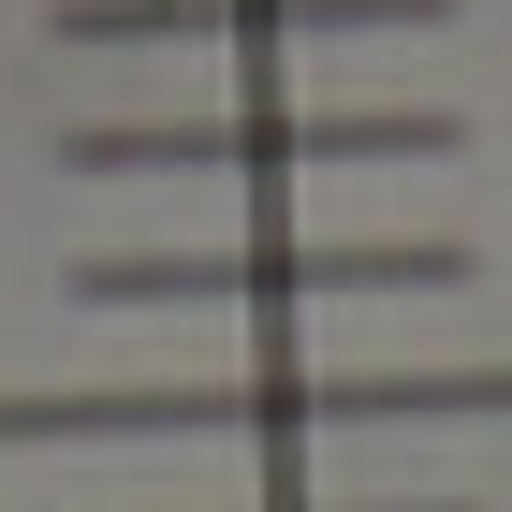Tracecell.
Wrapping results in <instances>:
<instances>
[{
    "instance_id": "obj_1",
    "label": "cell",
    "mask_w": 512,
    "mask_h": 512,
    "mask_svg": "<svg viewBox=\"0 0 512 512\" xmlns=\"http://www.w3.org/2000/svg\"><path fill=\"white\" fill-rule=\"evenodd\" d=\"M469 249L439 235H220V249H74V308H352V293H454Z\"/></svg>"
},
{
    "instance_id": "obj_3",
    "label": "cell",
    "mask_w": 512,
    "mask_h": 512,
    "mask_svg": "<svg viewBox=\"0 0 512 512\" xmlns=\"http://www.w3.org/2000/svg\"><path fill=\"white\" fill-rule=\"evenodd\" d=\"M454 0H59V44H308V30H439Z\"/></svg>"
},
{
    "instance_id": "obj_4",
    "label": "cell",
    "mask_w": 512,
    "mask_h": 512,
    "mask_svg": "<svg viewBox=\"0 0 512 512\" xmlns=\"http://www.w3.org/2000/svg\"><path fill=\"white\" fill-rule=\"evenodd\" d=\"M235 512H454V498H235Z\"/></svg>"
},
{
    "instance_id": "obj_2",
    "label": "cell",
    "mask_w": 512,
    "mask_h": 512,
    "mask_svg": "<svg viewBox=\"0 0 512 512\" xmlns=\"http://www.w3.org/2000/svg\"><path fill=\"white\" fill-rule=\"evenodd\" d=\"M439 103H220V118H74V176H308V161H425Z\"/></svg>"
}]
</instances>
